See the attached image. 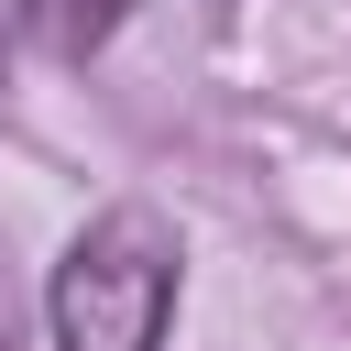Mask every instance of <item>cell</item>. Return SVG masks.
Segmentation results:
<instances>
[{
  "label": "cell",
  "instance_id": "obj_2",
  "mask_svg": "<svg viewBox=\"0 0 351 351\" xmlns=\"http://www.w3.org/2000/svg\"><path fill=\"white\" fill-rule=\"evenodd\" d=\"M11 11H22V33H33L44 55H66V66H77V55H99V44L121 33V11H132V0H11Z\"/></svg>",
  "mask_w": 351,
  "mask_h": 351
},
{
  "label": "cell",
  "instance_id": "obj_3",
  "mask_svg": "<svg viewBox=\"0 0 351 351\" xmlns=\"http://www.w3.org/2000/svg\"><path fill=\"white\" fill-rule=\"evenodd\" d=\"M11 318H22V307H11V263H0V351H11Z\"/></svg>",
  "mask_w": 351,
  "mask_h": 351
},
{
  "label": "cell",
  "instance_id": "obj_1",
  "mask_svg": "<svg viewBox=\"0 0 351 351\" xmlns=\"http://www.w3.org/2000/svg\"><path fill=\"white\" fill-rule=\"evenodd\" d=\"M165 318H176V230L154 208H99L44 285L55 351H165Z\"/></svg>",
  "mask_w": 351,
  "mask_h": 351
}]
</instances>
